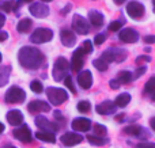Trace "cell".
<instances>
[{
	"label": "cell",
	"mask_w": 155,
	"mask_h": 148,
	"mask_svg": "<svg viewBox=\"0 0 155 148\" xmlns=\"http://www.w3.org/2000/svg\"><path fill=\"white\" fill-rule=\"evenodd\" d=\"M18 61L23 68L37 69L44 63V54L41 50L33 46H23L18 52Z\"/></svg>",
	"instance_id": "1"
},
{
	"label": "cell",
	"mask_w": 155,
	"mask_h": 148,
	"mask_svg": "<svg viewBox=\"0 0 155 148\" xmlns=\"http://www.w3.org/2000/svg\"><path fill=\"white\" fill-rule=\"evenodd\" d=\"M46 95H48V99L51 101V103L54 106H60V105H63L65 101H68L67 91L63 88L48 87V88H46Z\"/></svg>",
	"instance_id": "2"
},
{
	"label": "cell",
	"mask_w": 155,
	"mask_h": 148,
	"mask_svg": "<svg viewBox=\"0 0 155 148\" xmlns=\"http://www.w3.org/2000/svg\"><path fill=\"white\" fill-rule=\"evenodd\" d=\"M68 68L70 64L64 57H59L54 61V67H53V79L56 82H61L63 79H65L68 76Z\"/></svg>",
	"instance_id": "3"
},
{
	"label": "cell",
	"mask_w": 155,
	"mask_h": 148,
	"mask_svg": "<svg viewBox=\"0 0 155 148\" xmlns=\"http://www.w3.org/2000/svg\"><path fill=\"white\" fill-rule=\"evenodd\" d=\"M25 98H26V94H25L23 90L18 86H12L7 90L4 99L7 103H21L23 102Z\"/></svg>",
	"instance_id": "4"
},
{
	"label": "cell",
	"mask_w": 155,
	"mask_h": 148,
	"mask_svg": "<svg viewBox=\"0 0 155 148\" xmlns=\"http://www.w3.org/2000/svg\"><path fill=\"white\" fill-rule=\"evenodd\" d=\"M53 38V31L49 29H37L34 30L31 35H30V41L33 43H44V42H49V41Z\"/></svg>",
	"instance_id": "5"
},
{
	"label": "cell",
	"mask_w": 155,
	"mask_h": 148,
	"mask_svg": "<svg viewBox=\"0 0 155 148\" xmlns=\"http://www.w3.org/2000/svg\"><path fill=\"white\" fill-rule=\"evenodd\" d=\"M127 12L132 19H140L144 16V5L139 2H131L127 5Z\"/></svg>",
	"instance_id": "6"
},
{
	"label": "cell",
	"mask_w": 155,
	"mask_h": 148,
	"mask_svg": "<svg viewBox=\"0 0 155 148\" xmlns=\"http://www.w3.org/2000/svg\"><path fill=\"white\" fill-rule=\"evenodd\" d=\"M12 133H14V137H15L16 140L22 141V143H30L31 139H33L31 130L29 129L27 125H21V127L16 128Z\"/></svg>",
	"instance_id": "7"
},
{
	"label": "cell",
	"mask_w": 155,
	"mask_h": 148,
	"mask_svg": "<svg viewBox=\"0 0 155 148\" xmlns=\"http://www.w3.org/2000/svg\"><path fill=\"white\" fill-rule=\"evenodd\" d=\"M72 27L74 30L78 33V34H87L88 30H90V26H88V22L86 21L83 16L80 15H74L72 19Z\"/></svg>",
	"instance_id": "8"
},
{
	"label": "cell",
	"mask_w": 155,
	"mask_h": 148,
	"mask_svg": "<svg viewBox=\"0 0 155 148\" xmlns=\"http://www.w3.org/2000/svg\"><path fill=\"white\" fill-rule=\"evenodd\" d=\"M29 11L35 18H46L49 15V7L44 3H34L29 7Z\"/></svg>",
	"instance_id": "9"
},
{
	"label": "cell",
	"mask_w": 155,
	"mask_h": 148,
	"mask_svg": "<svg viewBox=\"0 0 155 148\" xmlns=\"http://www.w3.org/2000/svg\"><path fill=\"white\" fill-rule=\"evenodd\" d=\"M83 140V137L79 135V133H74V132H67L65 135H63L60 137V141H61L64 146L67 147H74L76 144H80Z\"/></svg>",
	"instance_id": "10"
},
{
	"label": "cell",
	"mask_w": 155,
	"mask_h": 148,
	"mask_svg": "<svg viewBox=\"0 0 155 148\" xmlns=\"http://www.w3.org/2000/svg\"><path fill=\"white\" fill-rule=\"evenodd\" d=\"M35 125H37L41 130H46V132H52V133L59 129V127H57L54 122H51L49 120H46L45 117H42V116H38L37 118H35Z\"/></svg>",
	"instance_id": "11"
},
{
	"label": "cell",
	"mask_w": 155,
	"mask_h": 148,
	"mask_svg": "<svg viewBox=\"0 0 155 148\" xmlns=\"http://www.w3.org/2000/svg\"><path fill=\"white\" fill-rule=\"evenodd\" d=\"M120 40L125 43H134L139 40V33L134 29H124L120 31Z\"/></svg>",
	"instance_id": "12"
},
{
	"label": "cell",
	"mask_w": 155,
	"mask_h": 148,
	"mask_svg": "<svg viewBox=\"0 0 155 148\" xmlns=\"http://www.w3.org/2000/svg\"><path fill=\"white\" fill-rule=\"evenodd\" d=\"M116 109H117V106H116L114 102H112V101H104L102 103H99L97 106V113L101 114V116H109V114L116 113Z\"/></svg>",
	"instance_id": "13"
},
{
	"label": "cell",
	"mask_w": 155,
	"mask_h": 148,
	"mask_svg": "<svg viewBox=\"0 0 155 148\" xmlns=\"http://www.w3.org/2000/svg\"><path fill=\"white\" fill-rule=\"evenodd\" d=\"M60 40H61V43L67 48H71V46L75 45L76 42V35L74 34L71 30L68 29H63L60 31Z\"/></svg>",
	"instance_id": "14"
},
{
	"label": "cell",
	"mask_w": 155,
	"mask_h": 148,
	"mask_svg": "<svg viewBox=\"0 0 155 148\" xmlns=\"http://www.w3.org/2000/svg\"><path fill=\"white\" fill-rule=\"evenodd\" d=\"M72 129L78 130V132H87L91 128V121L88 118H84V117H79V118H75L72 121Z\"/></svg>",
	"instance_id": "15"
},
{
	"label": "cell",
	"mask_w": 155,
	"mask_h": 148,
	"mask_svg": "<svg viewBox=\"0 0 155 148\" xmlns=\"http://www.w3.org/2000/svg\"><path fill=\"white\" fill-rule=\"evenodd\" d=\"M78 83L82 88L88 90L93 86V75H91L90 71H82V72L78 75Z\"/></svg>",
	"instance_id": "16"
},
{
	"label": "cell",
	"mask_w": 155,
	"mask_h": 148,
	"mask_svg": "<svg viewBox=\"0 0 155 148\" xmlns=\"http://www.w3.org/2000/svg\"><path fill=\"white\" fill-rule=\"evenodd\" d=\"M27 109H29V111L31 114L41 113V111H45V113L46 111H51V106L46 102H44V101H33V102L29 103Z\"/></svg>",
	"instance_id": "17"
},
{
	"label": "cell",
	"mask_w": 155,
	"mask_h": 148,
	"mask_svg": "<svg viewBox=\"0 0 155 148\" xmlns=\"http://www.w3.org/2000/svg\"><path fill=\"white\" fill-rule=\"evenodd\" d=\"M83 52L79 49H76L75 52H74L72 54V60H71V68H72V71H75V72H78V71L82 69L83 67Z\"/></svg>",
	"instance_id": "18"
},
{
	"label": "cell",
	"mask_w": 155,
	"mask_h": 148,
	"mask_svg": "<svg viewBox=\"0 0 155 148\" xmlns=\"http://www.w3.org/2000/svg\"><path fill=\"white\" fill-rule=\"evenodd\" d=\"M7 121L10 122V125H22L23 122V114L21 113L19 110H10L7 113Z\"/></svg>",
	"instance_id": "19"
},
{
	"label": "cell",
	"mask_w": 155,
	"mask_h": 148,
	"mask_svg": "<svg viewBox=\"0 0 155 148\" xmlns=\"http://www.w3.org/2000/svg\"><path fill=\"white\" fill-rule=\"evenodd\" d=\"M88 19H90V23L94 24L95 27H101L102 24H104V15H102L99 11L97 10H90L88 11Z\"/></svg>",
	"instance_id": "20"
},
{
	"label": "cell",
	"mask_w": 155,
	"mask_h": 148,
	"mask_svg": "<svg viewBox=\"0 0 155 148\" xmlns=\"http://www.w3.org/2000/svg\"><path fill=\"white\" fill-rule=\"evenodd\" d=\"M35 137L41 141H48V143H54L56 141V137L52 132H46V130H38L35 133Z\"/></svg>",
	"instance_id": "21"
},
{
	"label": "cell",
	"mask_w": 155,
	"mask_h": 148,
	"mask_svg": "<svg viewBox=\"0 0 155 148\" xmlns=\"http://www.w3.org/2000/svg\"><path fill=\"white\" fill-rule=\"evenodd\" d=\"M146 130L140 125H129L124 128V133L129 136H140V133H144Z\"/></svg>",
	"instance_id": "22"
},
{
	"label": "cell",
	"mask_w": 155,
	"mask_h": 148,
	"mask_svg": "<svg viewBox=\"0 0 155 148\" xmlns=\"http://www.w3.org/2000/svg\"><path fill=\"white\" fill-rule=\"evenodd\" d=\"M129 102H131V95L127 94V92L120 94L117 98H116V101H114L116 106H118V108H125Z\"/></svg>",
	"instance_id": "23"
},
{
	"label": "cell",
	"mask_w": 155,
	"mask_h": 148,
	"mask_svg": "<svg viewBox=\"0 0 155 148\" xmlns=\"http://www.w3.org/2000/svg\"><path fill=\"white\" fill-rule=\"evenodd\" d=\"M31 26H33V22L27 18H23L22 21H19L18 26H16V30H18L19 33H27L31 29Z\"/></svg>",
	"instance_id": "24"
},
{
	"label": "cell",
	"mask_w": 155,
	"mask_h": 148,
	"mask_svg": "<svg viewBox=\"0 0 155 148\" xmlns=\"http://www.w3.org/2000/svg\"><path fill=\"white\" fill-rule=\"evenodd\" d=\"M18 7H19V3L15 2V0H7V2H4V3H2V4H0V8H2L4 12H11V11H15Z\"/></svg>",
	"instance_id": "25"
},
{
	"label": "cell",
	"mask_w": 155,
	"mask_h": 148,
	"mask_svg": "<svg viewBox=\"0 0 155 148\" xmlns=\"http://www.w3.org/2000/svg\"><path fill=\"white\" fill-rule=\"evenodd\" d=\"M10 73H11V67H3L0 68V87L5 86L8 82V78H10Z\"/></svg>",
	"instance_id": "26"
},
{
	"label": "cell",
	"mask_w": 155,
	"mask_h": 148,
	"mask_svg": "<svg viewBox=\"0 0 155 148\" xmlns=\"http://www.w3.org/2000/svg\"><path fill=\"white\" fill-rule=\"evenodd\" d=\"M88 143L90 144H94V146H105V144L109 143V140H107L106 137H99V136H88L87 137Z\"/></svg>",
	"instance_id": "27"
},
{
	"label": "cell",
	"mask_w": 155,
	"mask_h": 148,
	"mask_svg": "<svg viewBox=\"0 0 155 148\" xmlns=\"http://www.w3.org/2000/svg\"><path fill=\"white\" fill-rule=\"evenodd\" d=\"M118 82L123 84H128L129 82H132L134 79H132V73L129 72V71H121L120 73H118Z\"/></svg>",
	"instance_id": "28"
},
{
	"label": "cell",
	"mask_w": 155,
	"mask_h": 148,
	"mask_svg": "<svg viewBox=\"0 0 155 148\" xmlns=\"http://www.w3.org/2000/svg\"><path fill=\"white\" fill-rule=\"evenodd\" d=\"M93 65H94V67H95L98 71H101V72H105V71L107 69V63L104 61L101 57H99V59H97V60H94V61H93Z\"/></svg>",
	"instance_id": "29"
},
{
	"label": "cell",
	"mask_w": 155,
	"mask_h": 148,
	"mask_svg": "<svg viewBox=\"0 0 155 148\" xmlns=\"http://www.w3.org/2000/svg\"><path fill=\"white\" fill-rule=\"evenodd\" d=\"M101 59L104 60V61H106L107 64H109V63L116 61V59H114V53H113V50H112V49H107V50H105L104 53H102Z\"/></svg>",
	"instance_id": "30"
},
{
	"label": "cell",
	"mask_w": 155,
	"mask_h": 148,
	"mask_svg": "<svg viewBox=\"0 0 155 148\" xmlns=\"http://www.w3.org/2000/svg\"><path fill=\"white\" fill-rule=\"evenodd\" d=\"M80 50L83 52V54H90L93 52V42L90 40L83 41L82 46H80Z\"/></svg>",
	"instance_id": "31"
},
{
	"label": "cell",
	"mask_w": 155,
	"mask_h": 148,
	"mask_svg": "<svg viewBox=\"0 0 155 148\" xmlns=\"http://www.w3.org/2000/svg\"><path fill=\"white\" fill-rule=\"evenodd\" d=\"M112 50H113V53H114V59H116V61H124L125 60V57H127V52L125 50H123V49H114V48H112Z\"/></svg>",
	"instance_id": "32"
},
{
	"label": "cell",
	"mask_w": 155,
	"mask_h": 148,
	"mask_svg": "<svg viewBox=\"0 0 155 148\" xmlns=\"http://www.w3.org/2000/svg\"><path fill=\"white\" fill-rule=\"evenodd\" d=\"M144 92L146 94H151V92H155V76L148 79V82L144 86Z\"/></svg>",
	"instance_id": "33"
},
{
	"label": "cell",
	"mask_w": 155,
	"mask_h": 148,
	"mask_svg": "<svg viewBox=\"0 0 155 148\" xmlns=\"http://www.w3.org/2000/svg\"><path fill=\"white\" fill-rule=\"evenodd\" d=\"M91 109V103L88 102V101H80L79 103H78V110L80 111V113H88Z\"/></svg>",
	"instance_id": "34"
},
{
	"label": "cell",
	"mask_w": 155,
	"mask_h": 148,
	"mask_svg": "<svg viewBox=\"0 0 155 148\" xmlns=\"http://www.w3.org/2000/svg\"><path fill=\"white\" fill-rule=\"evenodd\" d=\"M30 88H31V91L35 92V94H41V92L44 91V86L41 84V82H38V80H33L31 83H30Z\"/></svg>",
	"instance_id": "35"
},
{
	"label": "cell",
	"mask_w": 155,
	"mask_h": 148,
	"mask_svg": "<svg viewBox=\"0 0 155 148\" xmlns=\"http://www.w3.org/2000/svg\"><path fill=\"white\" fill-rule=\"evenodd\" d=\"M107 129L104 127V125L101 124H95L94 125V133H95V136H99V137H104L105 135H106Z\"/></svg>",
	"instance_id": "36"
},
{
	"label": "cell",
	"mask_w": 155,
	"mask_h": 148,
	"mask_svg": "<svg viewBox=\"0 0 155 148\" xmlns=\"http://www.w3.org/2000/svg\"><path fill=\"white\" fill-rule=\"evenodd\" d=\"M64 83H65V86L68 87V90H71V91H72L74 94H75L76 90H75V86H74V83H72V78H71L70 75H68L67 78L64 79Z\"/></svg>",
	"instance_id": "37"
},
{
	"label": "cell",
	"mask_w": 155,
	"mask_h": 148,
	"mask_svg": "<svg viewBox=\"0 0 155 148\" xmlns=\"http://www.w3.org/2000/svg\"><path fill=\"white\" fill-rule=\"evenodd\" d=\"M146 71H147V68H146L144 65H143V67H139L136 71H135L134 75H132V79H134V80H135V79H139L143 73H146Z\"/></svg>",
	"instance_id": "38"
},
{
	"label": "cell",
	"mask_w": 155,
	"mask_h": 148,
	"mask_svg": "<svg viewBox=\"0 0 155 148\" xmlns=\"http://www.w3.org/2000/svg\"><path fill=\"white\" fill-rule=\"evenodd\" d=\"M121 22H118V21H114V22H112V23L109 24V30L110 31H118V30L121 29Z\"/></svg>",
	"instance_id": "39"
},
{
	"label": "cell",
	"mask_w": 155,
	"mask_h": 148,
	"mask_svg": "<svg viewBox=\"0 0 155 148\" xmlns=\"http://www.w3.org/2000/svg\"><path fill=\"white\" fill-rule=\"evenodd\" d=\"M105 40H106V35H105L104 33H99V34L95 35V38H94V42H95L97 45H101V43L105 42Z\"/></svg>",
	"instance_id": "40"
},
{
	"label": "cell",
	"mask_w": 155,
	"mask_h": 148,
	"mask_svg": "<svg viewBox=\"0 0 155 148\" xmlns=\"http://www.w3.org/2000/svg\"><path fill=\"white\" fill-rule=\"evenodd\" d=\"M120 84H121V83L118 82V79H112V80L109 82V86L112 87L113 90H117L118 87H120Z\"/></svg>",
	"instance_id": "41"
},
{
	"label": "cell",
	"mask_w": 155,
	"mask_h": 148,
	"mask_svg": "<svg viewBox=\"0 0 155 148\" xmlns=\"http://www.w3.org/2000/svg\"><path fill=\"white\" fill-rule=\"evenodd\" d=\"M143 61H146V63H150V61H151V57H148V56H140V57H137V60H136V64H142Z\"/></svg>",
	"instance_id": "42"
},
{
	"label": "cell",
	"mask_w": 155,
	"mask_h": 148,
	"mask_svg": "<svg viewBox=\"0 0 155 148\" xmlns=\"http://www.w3.org/2000/svg\"><path fill=\"white\" fill-rule=\"evenodd\" d=\"M136 148H155V144L154 143H140L136 146Z\"/></svg>",
	"instance_id": "43"
},
{
	"label": "cell",
	"mask_w": 155,
	"mask_h": 148,
	"mask_svg": "<svg viewBox=\"0 0 155 148\" xmlns=\"http://www.w3.org/2000/svg\"><path fill=\"white\" fill-rule=\"evenodd\" d=\"M143 40L146 43H155V35H146Z\"/></svg>",
	"instance_id": "44"
},
{
	"label": "cell",
	"mask_w": 155,
	"mask_h": 148,
	"mask_svg": "<svg viewBox=\"0 0 155 148\" xmlns=\"http://www.w3.org/2000/svg\"><path fill=\"white\" fill-rule=\"evenodd\" d=\"M8 38V33L7 31H0V42L2 41H5Z\"/></svg>",
	"instance_id": "45"
},
{
	"label": "cell",
	"mask_w": 155,
	"mask_h": 148,
	"mask_svg": "<svg viewBox=\"0 0 155 148\" xmlns=\"http://www.w3.org/2000/svg\"><path fill=\"white\" fill-rule=\"evenodd\" d=\"M70 10H71V4H68L67 7H64L61 10V15H67V12H70Z\"/></svg>",
	"instance_id": "46"
},
{
	"label": "cell",
	"mask_w": 155,
	"mask_h": 148,
	"mask_svg": "<svg viewBox=\"0 0 155 148\" xmlns=\"http://www.w3.org/2000/svg\"><path fill=\"white\" fill-rule=\"evenodd\" d=\"M4 23H5V16H4V14H0V29L3 27Z\"/></svg>",
	"instance_id": "47"
},
{
	"label": "cell",
	"mask_w": 155,
	"mask_h": 148,
	"mask_svg": "<svg viewBox=\"0 0 155 148\" xmlns=\"http://www.w3.org/2000/svg\"><path fill=\"white\" fill-rule=\"evenodd\" d=\"M150 125H151V128L155 130V117H153V118L150 120Z\"/></svg>",
	"instance_id": "48"
},
{
	"label": "cell",
	"mask_w": 155,
	"mask_h": 148,
	"mask_svg": "<svg viewBox=\"0 0 155 148\" xmlns=\"http://www.w3.org/2000/svg\"><path fill=\"white\" fill-rule=\"evenodd\" d=\"M54 118H57V120H63V117H61V114H60L59 111H54Z\"/></svg>",
	"instance_id": "49"
},
{
	"label": "cell",
	"mask_w": 155,
	"mask_h": 148,
	"mask_svg": "<svg viewBox=\"0 0 155 148\" xmlns=\"http://www.w3.org/2000/svg\"><path fill=\"white\" fill-rule=\"evenodd\" d=\"M113 2H114L116 4H118V5H120V4H123L124 2H127V0H113Z\"/></svg>",
	"instance_id": "50"
},
{
	"label": "cell",
	"mask_w": 155,
	"mask_h": 148,
	"mask_svg": "<svg viewBox=\"0 0 155 148\" xmlns=\"http://www.w3.org/2000/svg\"><path fill=\"white\" fill-rule=\"evenodd\" d=\"M0 148H16V147H14V146H12V144H5V146L0 147Z\"/></svg>",
	"instance_id": "51"
},
{
	"label": "cell",
	"mask_w": 155,
	"mask_h": 148,
	"mask_svg": "<svg viewBox=\"0 0 155 148\" xmlns=\"http://www.w3.org/2000/svg\"><path fill=\"white\" fill-rule=\"evenodd\" d=\"M124 118V116H123V114H121V116H117V117H116V120H117V121H121V120H123Z\"/></svg>",
	"instance_id": "52"
},
{
	"label": "cell",
	"mask_w": 155,
	"mask_h": 148,
	"mask_svg": "<svg viewBox=\"0 0 155 148\" xmlns=\"http://www.w3.org/2000/svg\"><path fill=\"white\" fill-rule=\"evenodd\" d=\"M3 130H4V125H3V124H2V122H0V133H2V132H3Z\"/></svg>",
	"instance_id": "53"
},
{
	"label": "cell",
	"mask_w": 155,
	"mask_h": 148,
	"mask_svg": "<svg viewBox=\"0 0 155 148\" xmlns=\"http://www.w3.org/2000/svg\"><path fill=\"white\" fill-rule=\"evenodd\" d=\"M153 10H154V12H155V0H153Z\"/></svg>",
	"instance_id": "54"
},
{
	"label": "cell",
	"mask_w": 155,
	"mask_h": 148,
	"mask_svg": "<svg viewBox=\"0 0 155 148\" xmlns=\"http://www.w3.org/2000/svg\"><path fill=\"white\" fill-rule=\"evenodd\" d=\"M23 2H26V3H31L33 0H23Z\"/></svg>",
	"instance_id": "55"
},
{
	"label": "cell",
	"mask_w": 155,
	"mask_h": 148,
	"mask_svg": "<svg viewBox=\"0 0 155 148\" xmlns=\"http://www.w3.org/2000/svg\"><path fill=\"white\" fill-rule=\"evenodd\" d=\"M2 59H3V57H2V53H0V63H2Z\"/></svg>",
	"instance_id": "56"
},
{
	"label": "cell",
	"mask_w": 155,
	"mask_h": 148,
	"mask_svg": "<svg viewBox=\"0 0 155 148\" xmlns=\"http://www.w3.org/2000/svg\"><path fill=\"white\" fill-rule=\"evenodd\" d=\"M42 2H52V0H42Z\"/></svg>",
	"instance_id": "57"
},
{
	"label": "cell",
	"mask_w": 155,
	"mask_h": 148,
	"mask_svg": "<svg viewBox=\"0 0 155 148\" xmlns=\"http://www.w3.org/2000/svg\"><path fill=\"white\" fill-rule=\"evenodd\" d=\"M153 99H154V101H155V92H154V97H153Z\"/></svg>",
	"instance_id": "58"
}]
</instances>
